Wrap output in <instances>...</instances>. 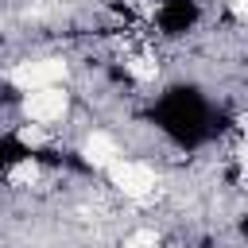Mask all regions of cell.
<instances>
[{
  "label": "cell",
  "instance_id": "5b68a950",
  "mask_svg": "<svg viewBox=\"0 0 248 248\" xmlns=\"http://www.w3.org/2000/svg\"><path fill=\"white\" fill-rule=\"evenodd\" d=\"M46 140H50V136H46V124H31V120H27V124H19V128H16V143H19V147H27V151L46 147Z\"/></svg>",
  "mask_w": 248,
  "mask_h": 248
},
{
  "label": "cell",
  "instance_id": "52a82bcc",
  "mask_svg": "<svg viewBox=\"0 0 248 248\" xmlns=\"http://www.w3.org/2000/svg\"><path fill=\"white\" fill-rule=\"evenodd\" d=\"M124 70H128L136 81H155V78H159V62H155L151 54H136V58H128Z\"/></svg>",
  "mask_w": 248,
  "mask_h": 248
},
{
  "label": "cell",
  "instance_id": "7a4b0ae2",
  "mask_svg": "<svg viewBox=\"0 0 248 248\" xmlns=\"http://www.w3.org/2000/svg\"><path fill=\"white\" fill-rule=\"evenodd\" d=\"M66 74H70L66 58H27V62H16V66L8 70V81H12L19 93H31V89L62 85Z\"/></svg>",
  "mask_w": 248,
  "mask_h": 248
},
{
  "label": "cell",
  "instance_id": "ba28073f",
  "mask_svg": "<svg viewBox=\"0 0 248 248\" xmlns=\"http://www.w3.org/2000/svg\"><path fill=\"white\" fill-rule=\"evenodd\" d=\"M155 244H159L155 229H136L132 236H124V248H155Z\"/></svg>",
  "mask_w": 248,
  "mask_h": 248
},
{
  "label": "cell",
  "instance_id": "6da1fadb",
  "mask_svg": "<svg viewBox=\"0 0 248 248\" xmlns=\"http://www.w3.org/2000/svg\"><path fill=\"white\" fill-rule=\"evenodd\" d=\"M108 170V182L124 194V198H132V202H147L151 194H155V186H159V174H155V167H147V163H140V159H116L112 167H105Z\"/></svg>",
  "mask_w": 248,
  "mask_h": 248
},
{
  "label": "cell",
  "instance_id": "277c9868",
  "mask_svg": "<svg viewBox=\"0 0 248 248\" xmlns=\"http://www.w3.org/2000/svg\"><path fill=\"white\" fill-rule=\"evenodd\" d=\"M81 155H85L89 167L105 170V167H112V163L120 159V147H116V140H112L108 132H89L85 143H81Z\"/></svg>",
  "mask_w": 248,
  "mask_h": 248
},
{
  "label": "cell",
  "instance_id": "3957f363",
  "mask_svg": "<svg viewBox=\"0 0 248 248\" xmlns=\"http://www.w3.org/2000/svg\"><path fill=\"white\" fill-rule=\"evenodd\" d=\"M70 112V93L62 85H46V89H31L23 93V116L31 124H54Z\"/></svg>",
  "mask_w": 248,
  "mask_h": 248
},
{
  "label": "cell",
  "instance_id": "8992f818",
  "mask_svg": "<svg viewBox=\"0 0 248 248\" xmlns=\"http://www.w3.org/2000/svg\"><path fill=\"white\" fill-rule=\"evenodd\" d=\"M8 182H12V186H31V182H39V163H35L31 155H23L19 163L8 167Z\"/></svg>",
  "mask_w": 248,
  "mask_h": 248
}]
</instances>
